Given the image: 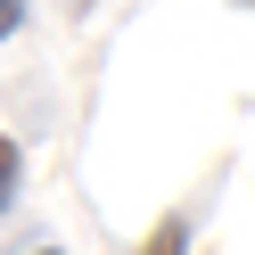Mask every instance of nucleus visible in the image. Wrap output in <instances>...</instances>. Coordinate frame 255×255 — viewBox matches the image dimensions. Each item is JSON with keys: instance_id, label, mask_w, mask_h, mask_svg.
<instances>
[{"instance_id": "2", "label": "nucleus", "mask_w": 255, "mask_h": 255, "mask_svg": "<svg viewBox=\"0 0 255 255\" xmlns=\"http://www.w3.org/2000/svg\"><path fill=\"white\" fill-rule=\"evenodd\" d=\"M17 181H25V156H17V140H0V214H8V198H17Z\"/></svg>"}, {"instance_id": "6", "label": "nucleus", "mask_w": 255, "mask_h": 255, "mask_svg": "<svg viewBox=\"0 0 255 255\" xmlns=\"http://www.w3.org/2000/svg\"><path fill=\"white\" fill-rule=\"evenodd\" d=\"M41 255H58V247H41Z\"/></svg>"}, {"instance_id": "1", "label": "nucleus", "mask_w": 255, "mask_h": 255, "mask_svg": "<svg viewBox=\"0 0 255 255\" xmlns=\"http://www.w3.org/2000/svg\"><path fill=\"white\" fill-rule=\"evenodd\" d=\"M140 255H189V222H181V214H165V222L148 231V247H140Z\"/></svg>"}, {"instance_id": "5", "label": "nucleus", "mask_w": 255, "mask_h": 255, "mask_svg": "<svg viewBox=\"0 0 255 255\" xmlns=\"http://www.w3.org/2000/svg\"><path fill=\"white\" fill-rule=\"evenodd\" d=\"M239 8H255V0H239Z\"/></svg>"}, {"instance_id": "3", "label": "nucleus", "mask_w": 255, "mask_h": 255, "mask_svg": "<svg viewBox=\"0 0 255 255\" xmlns=\"http://www.w3.org/2000/svg\"><path fill=\"white\" fill-rule=\"evenodd\" d=\"M17 25H25V0H0V41L17 33Z\"/></svg>"}, {"instance_id": "4", "label": "nucleus", "mask_w": 255, "mask_h": 255, "mask_svg": "<svg viewBox=\"0 0 255 255\" xmlns=\"http://www.w3.org/2000/svg\"><path fill=\"white\" fill-rule=\"evenodd\" d=\"M83 8H91V0H66V17H83Z\"/></svg>"}]
</instances>
